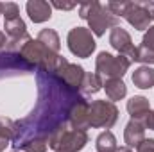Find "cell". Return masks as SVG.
Here are the masks:
<instances>
[{"instance_id": "cell-10", "label": "cell", "mask_w": 154, "mask_h": 152, "mask_svg": "<svg viewBox=\"0 0 154 152\" xmlns=\"http://www.w3.org/2000/svg\"><path fill=\"white\" fill-rule=\"evenodd\" d=\"M54 74L57 77H61L72 90H75L81 93V86H82V79L86 75V72H84V68L82 66H79V65H74V63H70L66 57H61V61H59V65L56 66V70H54Z\"/></svg>"}, {"instance_id": "cell-24", "label": "cell", "mask_w": 154, "mask_h": 152, "mask_svg": "<svg viewBox=\"0 0 154 152\" xmlns=\"http://www.w3.org/2000/svg\"><path fill=\"white\" fill-rule=\"evenodd\" d=\"M138 152H154V138H145L138 147H136Z\"/></svg>"}, {"instance_id": "cell-15", "label": "cell", "mask_w": 154, "mask_h": 152, "mask_svg": "<svg viewBox=\"0 0 154 152\" xmlns=\"http://www.w3.org/2000/svg\"><path fill=\"white\" fill-rule=\"evenodd\" d=\"M127 111H129V114H131L133 120L142 122V120L147 116V113L151 111L149 99H145V97H142V95H136V97L129 99V100H127Z\"/></svg>"}, {"instance_id": "cell-27", "label": "cell", "mask_w": 154, "mask_h": 152, "mask_svg": "<svg viewBox=\"0 0 154 152\" xmlns=\"http://www.w3.org/2000/svg\"><path fill=\"white\" fill-rule=\"evenodd\" d=\"M115 152H133V150H131L129 147H120V149H116Z\"/></svg>"}, {"instance_id": "cell-21", "label": "cell", "mask_w": 154, "mask_h": 152, "mask_svg": "<svg viewBox=\"0 0 154 152\" xmlns=\"http://www.w3.org/2000/svg\"><path fill=\"white\" fill-rule=\"evenodd\" d=\"M95 147H97V152H115L118 147H116V138L111 131H104L97 136L95 140Z\"/></svg>"}, {"instance_id": "cell-6", "label": "cell", "mask_w": 154, "mask_h": 152, "mask_svg": "<svg viewBox=\"0 0 154 152\" xmlns=\"http://www.w3.org/2000/svg\"><path fill=\"white\" fill-rule=\"evenodd\" d=\"M131 61L124 56H113L109 52H100L95 59V70L102 79H122L129 70Z\"/></svg>"}, {"instance_id": "cell-11", "label": "cell", "mask_w": 154, "mask_h": 152, "mask_svg": "<svg viewBox=\"0 0 154 152\" xmlns=\"http://www.w3.org/2000/svg\"><path fill=\"white\" fill-rule=\"evenodd\" d=\"M109 45L118 52V56L127 57L131 63L136 61V47L133 45V39L129 36V32L125 29H122L120 25L111 29V32H109Z\"/></svg>"}, {"instance_id": "cell-1", "label": "cell", "mask_w": 154, "mask_h": 152, "mask_svg": "<svg viewBox=\"0 0 154 152\" xmlns=\"http://www.w3.org/2000/svg\"><path fill=\"white\" fill-rule=\"evenodd\" d=\"M38 100L25 118L14 122L11 145L20 150L31 141H48L52 134L68 127L70 111L82 97L54 72L36 70Z\"/></svg>"}, {"instance_id": "cell-7", "label": "cell", "mask_w": 154, "mask_h": 152, "mask_svg": "<svg viewBox=\"0 0 154 152\" xmlns=\"http://www.w3.org/2000/svg\"><path fill=\"white\" fill-rule=\"evenodd\" d=\"M66 43H68L70 52L77 57H82V59L90 57L97 47L91 31L86 27H74L66 36Z\"/></svg>"}, {"instance_id": "cell-2", "label": "cell", "mask_w": 154, "mask_h": 152, "mask_svg": "<svg viewBox=\"0 0 154 152\" xmlns=\"http://www.w3.org/2000/svg\"><path fill=\"white\" fill-rule=\"evenodd\" d=\"M79 16L82 20H88L90 31L95 36H104L108 29L118 27V20L115 14L108 9V5L100 2H84L79 5Z\"/></svg>"}, {"instance_id": "cell-17", "label": "cell", "mask_w": 154, "mask_h": 152, "mask_svg": "<svg viewBox=\"0 0 154 152\" xmlns=\"http://www.w3.org/2000/svg\"><path fill=\"white\" fill-rule=\"evenodd\" d=\"M106 90V95L111 102H116V100H122L125 95H127V86L122 79H106L104 81V86Z\"/></svg>"}, {"instance_id": "cell-20", "label": "cell", "mask_w": 154, "mask_h": 152, "mask_svg": "<svg viewBox=\"0 0 154 152\" xmlns=\"http://www.w3.org/2000/svg\"><path fill=\"white\" fill-rule=\"evenodd\" d=\"M38 41H41L48 50H52V52H56V54H59V48H61V39L57 36V32L54 31V29H43V31H39L38 34Z\"/></svg>"}, {"instance_id": "cell-25", "label": "cell", "mask_w": 154, "mask_h": 152, "mask_svg": "<svg viewBox=\"0 0 154 152\" xmlns=\"http://www.w3.org/2000/svg\"><path fill=\"white\" fill-rule=\"evenodd\" d=\"M52 7H56V9H61V11H70V9H74L77 4L75 2H52L50 4Z\"/></svg>"}, {"instance_id": "cell-9", "label": "cell", "mask_w": 154, "mask_h": 152, "mask_svg": "<svg viewBox=\"0 0 154 152\" xmlns=\"http://www.w3.org/2000/svg\"><path fill=\"white\" fill-rule=\"evenodd\" d=\"M122 18H125V22L136 31H147L152 22L145 2H125Z\"/></svg>"}, {"instance_id": "cell-12", "label": "cell", "mask_w": 154, "mask_h": 152, "mask_svg": "<svg viewBox=\"0 0 154 152\" xmlns=\"http://www.w3.org/2000/svg\"><path fill=\"white\" fill-rule=\"evenodd\" d=\"M88 108H90V102L84 97H81L74 104V108L70 111V120H68V125L72 129H81V131L90 129V123H88Z\"/></svg>"}, {"instance_id": "cell-8", "label": "cell", "mask_w": 154, "mask_h": 152, "mask_svg": "<svg viewBox=\"0 0 154 152\" xmlns=\"http://www.w3.org/2000/svg\"><path fill=\"white\" fill-rule=\"evenodd\" d=\"M36 68L27 63L20 52H0V79L18 75H29Z\"/></svg>"}, {"instance_id": "cell-28", "label": "cell", "mask_w": 154, "mask_h": 152, "mask_svg": "<svg viewBox=\"0 0 154 152\" xmlns=\"http://www.w3.org/2000/svg\"><path fill=\"white\" fill-rule=\"evenodd\" d=\"M0 14H2V4H0Z\"/></svg>"}, {"instance_id": "cell-22", "label": "cell", "mask_w": 154, "mask_h": 152, "mask_svg": "<svg viewBox=\"0 0 154 152\" xmlns=\"http://www.w3.org/2000/svg\"><path fill=\"white\" fill-rule=\"evenodd\" d=\"M136 61H140V63H143L145 66H149V65H154V50H149V48H145V47H136Z\"/></svg>"}, {"instance_id": "cell-18", "label": "cell", "mask_w": 154, "mask_h": 152, "mask_svg": "<svg viewBox=\"0 0 154 152\" xmlns=\"http://www.w3.org/2000/svg\"><path fill=\"white\" fill-rule=\"evenodd\" d=\"M104 86V79L99 74H88L82 79V86H81V95H93L97 91H100Z\"/></svg>"}, {"instance_id": "cell-23", "label": "cell", "mask_w": 154, "mask_h": 152, "mask_svg": "<svg viewBox=\"0 0 154 152\" xmlns=\"http://www.w3.org/2000/svg\"><path fill=\"white\" fill-rule=\"evenodd\" d=\"M142 47L149 48V50H154V25H151L145 34H143V39H142Z\"/></svg>"}, {"instance_id": "cell-29", "label": "cell", "mask_w": 154, "mask_h": 152, "mask_svg": "<svg viewBox=\"0 0 154 152\" xmlns=\"http://www.w3.org/2000/svg\"><path fill=\"white\" fill-rule=\"evenodd\" d=\"M13 152H22V150H13Z\"/></svg>"}, {"instance_id": "cell-13", "label": "cell", "mask_w": 154, "mask_h": 152, "mask_svg": "<svg viewBox=\"0 0 154 152\" xmlns=\"http://www.w3.org/2000/svg\"><path fill=\"white\" fill-rule=\"evenodd\" d=\"M25 9H27L29 18L34 23H43V22L50 20V16H52V5L45 0H29Z\"/></svg>"}, {"instance_id": "cell-4", "label": "cell", "mask_w": 154, "mask_h": 152, "mask_svg": "<svg viewBox=\"0 0 154 152\" xmlns=\"http://www.w3.org/2000/svg\"><path fill=\"white\" fill-rule=\"evenodd\" d=\"M86 143L88 132L81 129H72L70 125L48 138V147L56 152H79L86 147Z\"/></svg>"}, {"instance_id": "cell-14", "label": "cell", "mask_w": 154, "mask_h": 152, "mask_svg": "<svg viewBox=\"0 0 154 152\" xmlns=\"http://www.w3.org/2000/svg\"><path fill=\"white\" fill-rule=\"evenodd\" d=\"M145 140V127L138 122V120H129L125 129H124V141H125V147L133 149V147H138L142 141Z\"/></svg>"}, {"instance_id": "cell-16", "label": "cell", "mask_w": 154, "mask_h": 152, "mask_svg": "<svg viewBox=\"0 0 154 152\" xmlns=\"http://www.w3.org/2000/svg\"><path fill=\"white\" fill-rule=\"evenodd\" d=\"M133 84L140 90H151L154 86V68L151 66H140L133 72Z\"/></svg>"}, {"instance_id": "cell-3", "label": "cell", "mask_w": 154, "mask_h": 152, "mask_svg": "<svg viewBox=\"0 0 154 152\" xmlns=\"http://www.w3.org/2000/svg\"><path fill=\"white\" fill-rule=\"evenodd\" d=\"M20 54H22V57H23L27 63H31L36 70H47V72H54L56 66L59 65L61 57H63V56H59V54L48 50L41 41L32 39V38L22 45Z\"/></svg>"}, {"instance_id": "cell-26", "label": "cell", "mask_w": 154, "mask_h": 152, "mask_svg": "<svg viewBox=\"0 0 154 152\" xmlns=\"http://www.w3.org/2000/svg\"><path fill=\"white\" fill-rule=\"evenodd\" d=\"M145 5H147V11L151 14V20H154V2H145Z\"/></svg>"}, {"instance_id": "cell-5", "label": "cell", "mask_w": 154, "mask_h": 152, "mask_svg": "<svg viewBox=\"0 0 154 152\" xmlns=\"http://www.w3.org/2000/svg\"><path fill=\"white\" fill-rule=\"evenodd\" d=\"M118 120V108L111 100H93L88 108V123L93 129H111Z\"/></svg>"}, {"instance_id": "cell-19", "label": "cell", "mask_w": 154, "mask_h": 152, "mask_svg": "<svg viewBox=\"0 0 154 152\" xmlns=\"http://www.w3.org/2000/svg\"><path fill=\"white\" fill-rule=\"evenodd\" d=\"M13 134H14V122L11 118L0 116V152H4L7 145H11Z\"/></svg>"}]
</instances>
